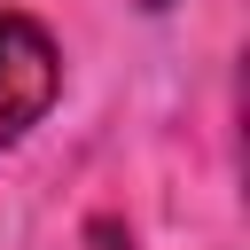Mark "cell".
Here are the masks:
<instances>
[{
  "label": "cell",
  "mask_w": 250,
  "mask_h": 250,
  "mask_svg": "<svg viewBox=\"0 0 250 250\" xmlns=\"http://www.w3.org/2000/svg\"><path fill=\"white\" fill-rule=\"evenodd\" d=\"M62 94V55L31 16H0V148L23 141Z\"/></svg>",
  "instance_id": "obj_1"
}]
</instances>
